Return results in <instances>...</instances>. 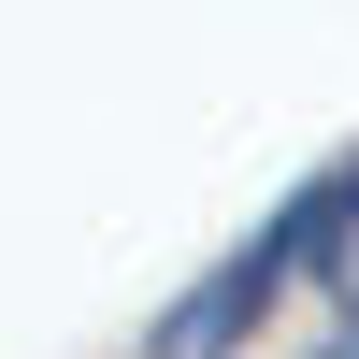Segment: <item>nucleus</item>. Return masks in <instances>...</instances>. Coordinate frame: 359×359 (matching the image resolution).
<instances>
[{
  "instance_id": "2",
  "label": "nucleus",
  "mask_w": 359,
  "mask_h": 359,
  "mask_svg": "<svg viewBox=\"0 0 359 359\" xmlns=\"http://www.w3.org/2000/svg\"><path fill=\"white\" fill-rule=\"evenodd\" d=\"M316 359H359V331H331V345H316Z\"/></svg>"
},
{
  "instance_id": "1",
  "label": "nucleus",
  "mask_w": 359,
  "mask_h": 359,
  "mask_svg": "<svg viewBox=\"0 0 359 359\" xmlns=\"http://www.w3.org/2000/svg\"><path fill=\"white\" fill-rule=\"evenodd\" d=\"M331 216H345V158L316 172L302 201H273V216L245 230V245L216 259V273L187 287V302H158L144 316V359H245V331L287 302V273H316V245H331Z\"/></svg>"
}]
</instances>
